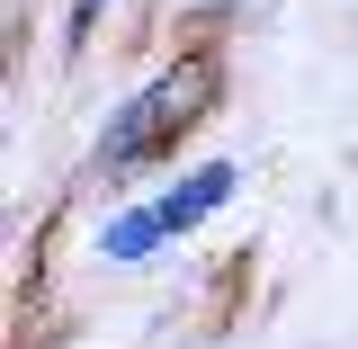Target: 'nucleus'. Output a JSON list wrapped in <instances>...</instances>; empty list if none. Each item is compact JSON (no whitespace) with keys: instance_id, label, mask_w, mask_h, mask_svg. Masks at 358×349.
Here are the masks:
<instances>
[{"instance_id":"obj_1","label":"nucleus","mask_w":358,"mask_h":349,"mask_svg":"<svg viewBox=\"0 0 358 349\" xmlns=\"http://www.w3.org/2000/svg\"><path fill=\"white\" fill-rule=\"evenodd\" d=\"M206 99H215V63H171V72H152V81L108 117V134H99V171H134V162H152V152H162Z\"/></svg>"},{"instance_id":"obj_2","label":"nucleus","mask_w":358,"mask_h":349,"mask_svg":"<svg viewBox=\"0 0 358 349\" xmlns=\"http://www.w3.org/2000/svg\"><path fill=\"white\" fill-rule=\"evenodd\" d=\"M233 197V162H206V171H188L171 188V197H152V206H134V215H117L108 233H99V251L108 260H143V251H162L171 233H188V224H206Z\"/></svg>"},{"instance_id":"obj_3","label":"nucleus","mask_w":358,"mask_h":349,"mask_svg":"<svg viewBox=\"0 0 358 349\" xmlns=\"http://www.w3.org/2000/svg\"><path fill=\"white\" fill-rule=\"evenodd\" d=\"M99 9H108V0H72V45L90 36V18H99Z\"/></svg>"}]
</instances>
